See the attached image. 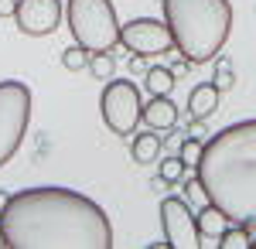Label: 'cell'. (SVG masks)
<instances>
[{
    "label": "cell",
    "instance_id": "obj_1",
    "mask_svg": "<svg viewBox=\"0 0 256 249\" xmlns=\"http://www.w3.org/2000/svg\"><path fill=\"white\" fill-rule=\"evenodd\" d=\"M7 249H110V215L72 188L44 184L10 194L0 212Z\"/></svg>",
    "mask_w": 256,
    "mask_h": 249
},
{
    "label": "cell",
    "instance_id": "obj_2",
    "mask_svg": "<svg viewBox=\"0 0 256 249\" xmlns=\"http://www.w3.org/2000/svg\"><path fill=\"white\" fill-rule=\"evenodd\" d=\"M205 202L226 222L256 229V120H239L202 144L195 164Z\"/></svg>",
    "mask_w": 256,
    "mask_h": 249
},
{
    "label": "cell",
    "instance_id": "obj_3",
    "mask_svg": "<svg viewBox=\"0 0 256 249\" xmlns=\"http://www.w3.org/2000/svg\"><path fill=\"white\" fill-rule=\"evenodd\" d=\"M160 7L178 55H184L192 65L218 58L232 31L229 0H160Z\"/></svg>",
    "mask_w": 256,
    "mask_h": 249
},
{
    "label": "cell",
    "instance_id": "obj_4",
    "mask_svg": "<svg viewBox=\"0 0 256 249\" xmlns=\"http://www.w3.org/2000/svg\"><path fill=\"white\" fill-rule=\"evenodd\" d=\"M65 20L76 44L86 52H113L120 44V20L113 0H68Z\"/></svg>",
    "mask_w": 256,
    "mask_h": 249
},
{
    "label": "cell",
    "instance_id": "obj_5",
    "mask_svg": "<svg viewBox=\"0 0 256 249\" xmlns=\"http://www.w3.org/2000/svg\"><path fill=\"white\" fill-rule=\"evenodd\" d=\"M31 123V89L28 82L7 78L0 82V168L7 160H14V154L24 144Z\"/></svg>",
    "mask_w": 256,
    "mask_h": 249
},
{
    "label": "cell",
    "instance_id": "obj_6",
    "mask_svg": "<svg viewBox=\"0 0 256 249\" xmlns=\"http://www.w3.org/2000/svg\"><path fill=\"white\" fill-rule=\"evenodd\" d=\"M99 113H102V123L110 126V134L130 136L140 123V113H144V96H140L137 82L110 78L102 96H99Z\"/></svg>",
    "mask_w": 256,
    "mask_h": 249
},
{
    "label": "cell",
    "instance_id": "obj_7",
    "mask_svg": "<svg viewBox=\"0 0 256 249\" xmlns=\"http://www.w3.org/2000/svg\"><path fill=\"white\" fill-rule=\"evenodd\" d=\"M120 44L134 55H164V52H174V41H171V28L168 20L158 18H134L130 24L120 28Z\"/></svg>",
    "mask_w": 256,
    "mask_h": 249
},
{
    "label": "cell",
    "instance_id": "obj_8",
    "mask_svg": "<svg viewBox=\"0 0 256 249\" xmlns=\"http://www.w3.org/2000/svg\"><path fill=\"white\" fill-rule=\"evenodd\" d=\"M160 226H164V242L171 249H198L202 246V232H198L195 212L184 198H164L160 202Z\"/></svg>",
    "mask_w": 256,
    "mask_h": 249
},
{
    "label": "cell",
    "instance_id": "obj_9",
    "mask_svg": "<svg viewBox=\"0 0 256 249\" xmlns=\"http://www.w3.org/2000/svg\"><path fill=\"white\" fill-rule=\"evenodd\" d=\"M18 31L28 38H44L62 24V0H18Z\"/></svg>",
    "mask_w": 256,
    "mask_h": 249
},
{
    "label": "cell",
    "instance_id": "obj_10",
    "mask_svg": "<svg viewBox=\"0 0 256 249\" xmlns=\"http://www.w3.org/2000/svg\"><path fill=\"white\" fill-rule=\"evenodd\" d=\"M140 123H147V130H171L178 123V106L171 102V96H154L150 102H144Z\"/></svg>",
    "mask_w": 256,
    "mask_h": 249
},
{
    "label": "cell",
    "instance_id": "obj_11",
    "mask_svg": "<svg viewBox=\"0 0 256 249\" xmlns=\"http://www.w3.org/2000/svg\"><path fill=\"white\" fill-rule=\"evenodd\" d=\"M218 92L216 82H198L195 89L188 92V116H195V120H208V116L218 110Z\"/></svg>",
    "mask_w": 256,
    "mask_h": 249
},
{
    "label": "cell",
    "instance_id": "obj_12",
    "mask_svg": "<svg viewBox=\"0 0 256 249\" xmlns=\"http://www.w3.org/2000/svg\"><path fill=\"white\" fill-rule=\"evenodd\" d=\"M164 150V136L158 130H150V134H137L134 136V144H130V157L137 160V164H154Z\"/></svg>",
    "mask_w": 256,
    "mask_h": 249
},
{
    "label": "cell",
    "instance_id": "obj_13",
    "mask_svg": "<svg viewBox=\"0 0 256 249\" xmlns=\"http://www.w3.org/2000/svg\"><path fill=\"white\" fill-rule=\"evenodd\" d=\"M195 222H198L202 239H218V236H222V229L229 226V222H226V215H222V212H218L212 202H205V205L195 212Z\"/></svg>",
    "mask_w": 256,
    "mask_h": 249
},
{
    "label": "cell",
    "instance_id": "obj_14",
    "mask_svg": "<svg viewBox=\"0 0 256 249\" xmlns=\"http://www.w3.org/2000/svg\"><path fill=\"white\" fill-rule=\"evenodd\" d=\"M144 82H147V89H150V96H171V89H174V72L171 68H160V65H150L147 72H144Z\"/></svg>",
    "mask_w": 256,
    "mask_h": 249
},
{
    "label": "cell",
    "instance_id": "obj_15",
    "mask_svg": "<svg viewBox=\"0 0 256 249\" xmlns=\"http://www.w3.org/2000/svg\"><path fill=\"white\" fill-rule=\"evenodd\" d=\"M253 242V236H250V229L246 226H236V222H229L226 229H222V236H218V249H246Z\"/></svg>",
    "mask_w": 256,
    "mask_h": 249
},
{
    "label": "cell",
    "instance_id": "obj_16",
    "mask_svg": "<svg viewBox=\"0 0 256 249\" xmlns=\"http://www.w3.org/2000/svg\"><path fill=\"white\" fill-rule=\"evenodd\" d=\"M89 72H92V78H99V82H110L113 72H116V62H113L110 52H92V55H89Z\"/></svg>",
    "mask_w": 256,
    "mask_h": 249
},
{
    "label": "cell",
    "instance_id": "obj_17",
    "mask_svg": "<svg viewBox=\"0 0 256 249\" xmlns=\"http://www.w3.org/2000/svg\"><path fill=\"white\" fill-rule=\"evenodd\" d=\"M212 82H216L218 92H229V89L236 86V76H232V62H229V55H218L216 72H212Z\"/></svg>",
    "mask_w": 256,
    "mask_h": 249
},
{
    "label": "cell",
    "instance_id": "obj_18",
    "mask_svg": "<svg viewBox=\"0 0 256 249\" xmlns=\"http://www.w3.org/2000/svg\"><path fill=\"white\" fill-rule=\"evenodd\" d=\"M89 55H92V52H86L82 44H68V48L62 52V65H65L68 72H82V68H89Z\"/></svg>",
    "mask_w": 256,
    "mask_h": 249
},
{
    "label": "cell",
    "instance_id": "obj_19",
    "mask_svg": "<svg viewBox=\"0 0 256 249\" xmlns=\"http://www.w3.org/2000/svg\"><path fill=\"white\" fill-rule=\"evenodd\" d=\"M184 171H188V164H184L178 154H174V157H164V160H160V178H164L168 184H178V181L184 178Z\"/></svg>",
    "mask_w": 256,
    "mask_h": 249
},
{
    "label": "cell",
    "instance_id": "obj_20",
    "mask_svg": "<svg viewBox=\"0 0 256 249\" xmlns=\"http://www.w3.org/2000/svg\"><path fill=\"white\" fill-rule=\"evenodd\" d=\"M202 144H205V140H198V136H184L181 147H178V157H181L188 168H195L198 157H202Z\"/></svg>",
    "mask_w": 256,
    "mask_h": 249
},
{
    "label": "cell",
    "instance_id": "obj_21",
    "mask_svg": "<svg viewBox=\"0 0 256 249\" xmlns=\"http://www.w3.org/2000/svg\"><path fill=\"white\" fill-rule=\"evenodd\" d=\"M181 198H184L188 205H205V192H202V184H198V174L181 178Z\"/></svg>",
    "mask_w": 256,
    "mask_h": 249
},
{
    "label": "cell",
    "instance_id": "obj_22",
    "mask_svg": "<svg viewBox=\"0 0 256 249\" xmlns=\"http://www.w3.org/2000/svg\"><path fill=\"white\" fill-rule=\"evenodd\" d=\"M150 65H147V55H130V72L134 76H144Z\"/></svg>",
    "mask_w": 256,
    "mask_h": 249
},
{
    "label": "cell",
    "instance_id": "obj_23",
    "mask_svg": "<svg viewBox=\"0 0 256 249\" xmlns=\"http://www.w3.org/2000/svg\"><path fill=\"white\" fill-rule=\"evenodd\" d=\"M188 136H198V140H202V136H205V123L195 120V116H188Z\"/></svg>",
    "mask_w": 256,
    "mask_h": 249
},
{
    "label": "cell",
    "instance_id": "obj_24",
    "mask_svg": "<svg viewBox=\"0 0 256 249\" xmlns=\"http://www.w3.org/2000/svg\"><path fill=\"white\" fill-rule=\"evenodd\" d=\"M18 10V0H0V18H14Z\"/></svg>",
    "mask_w": 256,
    "mask_h": 249
},
{
    "label": "cell",
    "instance_id": "obj_25",
    "mask_svg": "<svg viewBox=\"0 0 256 249\" xmlns=\"http://www.w3.org/2000/svg\"><path fill=\"white\" fill-rule=\"evenodd\" d=\"M150 188H154V192H164V188H168V181H164V178H160V174H158V178L150 181Z\"/></svg>",
    "mask_w": 256,
    "mask_h": 249
},
{
    "label": "cell",
    "instance_id": "obj_26",
    "mask_svg": "<svg viewBox=\"0 0 256 249\" xmlns=\"http://www.w3.org/2000/svg\"><path fill=\"white\" fill-rule=\"evenodd\" d=\"M7 198H10V194H7V192H0V212H4V205H7Z\"/></svg>",
    "mask_w": 256,
    "mask_h": 249
},
{
    "label": "cell",
    "instance_id": "obj_27",
    "mask_svg": "<svg viewBox=\"0 0 256 249\" xmlns=\"http://www.w3.org/2000/svg\"><path fill=\"white\" fill-rule=\"evenodd\" d=\"M0 249H7V236H4V229H0Z\"/></svg>",
    "mask_w": 256,
    "mask_h": 249
},
{
    "label": "cell",
    "instance_id": "obj_28",
    "mask_svg": "<svg viewBox=\"0 0 256 249\" xmlns=\"http://www.w3.org/2000/svg\"><path fill=\"white\" fill-rule=\"evenodd\" d=\"M250 246H253V249H256V239H253V242H250Z\"/></svg>",
    "mask_w": 256,
    "mask_h": 249
}]
</instances>
